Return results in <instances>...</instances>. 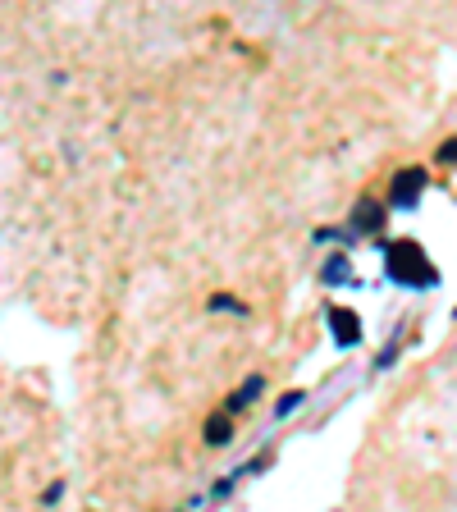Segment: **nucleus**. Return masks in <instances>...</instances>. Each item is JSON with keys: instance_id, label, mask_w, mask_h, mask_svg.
<instances>
[{"instance_id": "obj_1", "label": "nucleus", "mask_w": 457, "mask_h": 512, "mask_svg": "<svg viewBox=\"0 0 457 512\" xmlns=\"http://www.w3.org/2000/svg\"><path fill=\"white\" fill-rule=\"evenodd\" d=\"M389 275L403 284H435V266L426 261V252L416 243H398L389 247Z\"/></svg>"}, {"instance_id": "obj_2", "label": "nucleus", "mask_w": 457, "mask_h": 512, "mask_svg": "<svg viewBox=\"0 0 457 512\" xmlns=\"http://www.w3.org/2000/svg\"><path fill=\"white\" fill-rule=\"evenodd\" d=\"M421 188H426V174H421V170L398 174V179H394V202H398V206H412Z\"/></svg>"}, {"instance_id": "obj_3", "label": "nucleus", "mask_w": 457, "mask_h": 512, "mask_svg": "<svg viewBox=\"0 0 457 512\" xmlns=\"http://www.w3.org/2000/svg\"><path fill=\"white\" fill-rule=\"evenodd\" d=\"M352 224H357V229H366V234H375V229L384 224L380 202H362V206H357V220H352Z\"/></svg>"}, {"instance_id": "obj_4", "label": "nucleus", "mask_w": 457, "mask_h": 512, "mask_svg": "<svg viewBox=\"0 0 457 512\" xmlns=\"http://www.w3.org/2000/svg\"><path fill=\"white\" fill-rule=\"evenodd\" d=\"M330 320H334V330H339V343H357V330H352L357 316L352 311H330Z\"/></svg>"}, {"instance_id": "obj_5", "label": "nucleus", "mask_w": 457, "mask_h": 512, "mask_svg": "<svg viewBox=\"0 0 457 512\" xmlns=\"http://www.w3.org/2000/svg\"><path fill=\"white\" fill-rule=\"evenodd\" d=\"M256 394H261V380H247V384H243V389H238V394H234V398H229V412H243V407H247V403H252V398H256Z\"/></svg>"}, {"instance_id": "obj_6", "label": "nucleus", "mask_w": 457, "mask_h": 512, "mask_svg": "<svg viewBox=\"0 0 457 512\" xmlns=\"http://www.w3.org/2000/svg\"><path fill=\"white\" fill-rule=\"evenodd\" d=\"M206 439H211V444H229V439H234V435H229V421H224V416H215L211 435H206Z\"/></svg>"}]
</instances>
